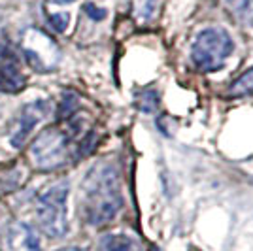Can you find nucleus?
<instances>
[{
  "instance_id": "obj_1",
  "label": "nucleus",
  "mask_w": 253,
  "mask_h": 251,
  "mask_svg": "<svg viewBox=\"0 0 253 251\" xmlns=\"http://www.w3.org/2000/svg\"><path fill=\"white\" fill-rule=\"evenodd\" d=\"M80 208L85 221L93 227H102L116 219L123 208V195L114 165L98 163L87 172L80 189Z\"/></svg>"
},
{
  "instance_id": "obj_2",
  "label": "nucleus",
  "mask_w": 253,
  "mask_h": 251,
  "mask_svg": "<svg viewBox=\"0 0 253 251\" xmlns=\"http://www.w3.org/2000/svg\"><path fill=\"white\" fill-rule=\"evenodd\" d=\"M76 132H82V123L70 121L66 128L49 126L32 142L31 155L40 170H55L64 167L74 155Z\"/></svg>"
},
{
  "instance_id": "obj_3",
  "label": "nucleus",
  "mask_w": 253,
  "mask_h": 251,
  "mask_svg": "<svg viewBox=\"0 0 253 251\" xmlns=\"http://www.w3.org/2000/svg\"><path fill=\"white\" fill-rule=\"evenodd\" d=\"M234 51V40L231 34L219 29L211 27L206 31L199 32L191 47V59L195 66L202 72H213L223 68V64L229 61V57Z\"/></svg>"
},
{
  "instance_id": "obj_4",
  "label": "nucleus",
  "mask_w": 253,
  "mask_h": 251,
  "mask_svg": "<svg viewBox=\"0 0 253 251\" xmlns=\"http://www.w3.org/2000/svg\"><path fill=\"white\" fill-rule=\"evenodd\" d=\"M68 183H55L36 200V217L42 230L51 238H61L68 230Z\"/></svg>"
},
{
  "instance_id": "obj_5",
  "label": "nucleus",
  "mask_w": 253,
  "mask_h": 251,
  "mask_svg": "<svg viewBox=\"0 0 253 251\" xmlns=\"http://www.w3.org/2000/svg\"><path fill=\"white\" fill-rule=\"evenodd\" d=\"M27 63L36 72H49L61 61V49L47 32L40 29H27L21 40Z\"/></svg>"
},
{
  "instance_id": "obj_6",
  "label": "nucleus",
  "mask_w": 253,
  "mask_h": 251,
  "mask_svg": "<svg viewBox=\"0 0 253 251\" xmlns=\"http://www.w3.org/2000/svg\"><path fill=\"white\" fill-rule=\"evenodd\" d=\"M49 114H51V104L49 102H45V100L29 102L21 110L17 126L13 130V136H11V144L15 147H21L25 144V140L29 138V134L34 130V126L38 125L40 121H43Z\"/></svg>"
},
{
  "instance_id": "obj_7",
  "label": "nucleus",
  "mask_w": 253,
  "mask_h": 251,
  "mask_svg": "<svg viewBox=\"0 0 253 251\" xmlns=\"http://www.w3.org/2000/svg\"><path fill=\"white\" fill-rule=\"evenodd\" d=\"M4 251H40V238L31 225L15 221L2 236Z\"/></svg>"
},
{
  "instance_id": "obj_8",
  "label": "nucleus",
  "mask_w": 253,
  "mask_h": 251,
  "mask_svg": "<svg viewBox=\"0 0 253 251\" xmlns=\"http://www.w3.org/2000/svg\"><path fill=\"white\" fill-rule=\"evenodd\" d=\"M27 85V80L21 74L19 66L6 59L4 63L0 64V93H8V94H15L21 93Z\"/></svg>"
},
{
  "instance_id": "obj_9",
  "label": "nucleus",
  "mask_w": 253,
  "mask_h": 251,
  "mask_svg": "<svg viewBox=\"0 0 253 251\" xmlns=\"http://www.w3.org/2000/svg\"><path fill=\"white\" fill-rule=\"evenodd\" d=\"M98 251H142V250H140V244L132 236L114 232V234H106V236L100 238Z\"/></svg>"
},
{
  "instance_id": "obj_10",
  "label": "nucleus",
  "mask_w": 253,
  "mask_h": 251,
  "mask_svg": "<svg viewBox=\"0 0 253 251\" xmlns=\"http://www.w3.org/2000/svg\"><path fill=\"white\" fill-rule=\"evenodd\" d=\"M236 21L246 29H253V0H225Z\"/></svg>"
},
{
  "instance_id": "obj_11",
  "label": "nucleus",
  "mask_w": 253,
  "mask_h": 251,
  "mask_svg": "<svg viewBox=\"0 0 253 251\" xmlns=\"http://www.w3.org/2000/svg\"><path fill=\"white\" fill-rule=\"evenodd\" d=\"M159 0H132V13L138 23H148L157 11Z\"/></svg>"
},
{
  "instance_id": "obj_12",
  "label": "nucleus",
  "mask_w": 253,
  "mask_h": 251,
  "mask_svg": "<svg viewBox=\"0 0 253 251\" xmlns=\"http://www.w3.org/2000/svg\"><path fill=\"white\" fill-rule=\"evenodd\" d=\"M229 94L231 96H250V94H253V68H250L248 72H244L229 87Z\"/></svg>"
},
{
  "instance_id": "obj_13",
  "label": "nucleus",
  "mask_w": 253,
  "mask_h": 251,
  "mask_svg": "<svg viewBox=\"0 0 253 251\" xmlns=\"http://www.w3.org/2000/svg\"><path fill=\"white\" fill-rule=\"evenodd\" d=\"M138 108L142 110V112H155L159 108V94L157 91H153V89H148V91H142V93L138 94Z\"/></svg>"
},
{
  "instance_id": "obj_14",
  "label": "nucleus",
  "mask_w": 253,
  "mask_h": 251,
  "mask_svg": "<svg viewBox=\"0 0 253 251\" xmlns=\"http://www.w3.org/2000/svg\"><path fill=\"white\" fill-rule=\"evenodd\" d=\"M49 23H51V27L57 32H64L66 31V27H68V23H70V15H68L66 11L51 13V15H49Z\"/></svg>"
},
{
  "instance_id": "obj_15",
  "label": "nucleus",
  "mask_w": 253,
  "mask_h": 251,
  "mask_svg": "<svg viewBox=\"0 0 253 251\" xmlns=\"http://www.w3.org/2000/svg\"><path fill=\"white\" fill-rule=\"evenodd\" d=\"M85 11H89V17L95 19V21H102L106 17V10L96 8L95 4H87V6H85Z\"/></svg>"
},
{
  "instance_id": "obj_16",
  "label": "nucleus",
  "mask_w": 253,
  "mask_h": 251,
  "mask_svg": "<svg viewBox=\"0 0 253 251\" xmlns=\"http://www.w3.org/2000/svg\"><path fill=\"white\" fill-rule=\"evenodd\" d=\"M55 4H70V2H74V0H51Z\"/></svg>"
},
{
  "instance_id": "obj_17",
  "label": "nucleus",
  "mask_w": 253,
  "mask_h": 251,
  "mask_svg": "<svg viewBox=\"0 0 253 251\" xmlns=\"http://www.w3.org/2000/svg\"><path fill=\"white\" fill-rule=\"evenodd\" d=\"M57 251H82V250H78V248H63V250H57Z\"/></svg>"
},
{
  "instance_id": "obj_18",
  "label": "nucleus",
  "mask_w": 253,
  "mask_h": 251,
  "mask_svg": "<svg viewBox=\"0 0 253 251\" xmlns=\"http://www.w3.org/2000/svg\"><path fill=\"white\" fill-rule=\"evenodd\" d=\"M0 23H2V15H0ZM0 57H2V45H0Z\"/></svg>"
}]
</instances>
